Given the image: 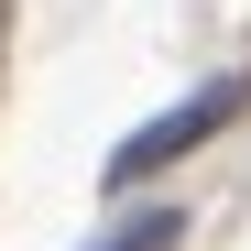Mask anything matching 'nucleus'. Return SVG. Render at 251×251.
I'll return each mask as SVG.
<instances>
[{
	"mask_svg": "<svg viewBox=\"0 0 251 251\" xmlns=\"http://www.w3.org/2000/svg\"><path fill=\"white\" fill-rule=\"evenodd\" d=\"M240 109H251V76H207L197 99H175L164 120H142V131H131V142L109 153V186H153L164 164H186L197 142H219V131H229Z\"/></svg>",
	"mask_w": 251,
	"mask_h": 251,
	"instance_id": "1",
	"label": "nucleus"
},
{
	"mask_svg": "<svg viewBox=\"0 0 251 251\" xmlns=\"http://www.w3.org/2000/svg\"><path fill=\"white\" fill-rule=\"evenodd\" d=\"M175 229H186L175 207H142V219H120V229H109L99 251H175Z\"/></svg>",
	"mask_w": 251,
	"mask_h": 251,
	"instance_id": "2",
	"label": "nucleus"
},
{
	"mask_svg": "<svg viewBox=\"0 0 251 251\" xmlns=\"http://www.w3.org/2000/svg\"><path fill=\"white\" fill-rule=\"evenodd\" d=\"M0 11H11V0H0Z\"/></svg>",
	"mask_w": 251,
	"mask_h": 251,
	"instance_id": "3",
	"label": "nucleus"
}]
</instances>
